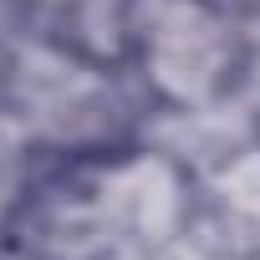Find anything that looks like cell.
<instances>
[{"mask_svg":"<svg viewBox=\"0 0 260 260\" xmlns=\"http://www.w3.org/2000/svg\"><path fill=\"white\" fill-rule=\"evenodd\" d=\"M255 11L230 0H138L133 16V72L153 112H199L250 92L255 67Z\"/></svg>","mask_w":260,"mask_h":260,"instance_id":"6da1fadb","label":"cell"},{"mask_svg":"<svg viewBox=\"0 0 260 260\" xmlns=\"http://www.w3.org/2000/svg\"><path fill=\"white\" fill-rule=\"evenodd\" d=\"M138 0H16V31L92 67H122L133 56Z\"/></svg>","mask_w":260,"mask_h":260,"instance_id":"7a4b0ae2","label":"cell"},{"mask_svg":"<svg viewBox=\"0 0 260 260\" xmlns=\"http://www.w3.org/2000/svg\"><path fill=\"white\" fill-rule=\"evenodd\" d=\"M230 6H240V11H260V0H230Z\"/></svg>","mask_w":260,"mask_h":260,"instance_id":"3957f363","label":"cell"}]
</instances>
